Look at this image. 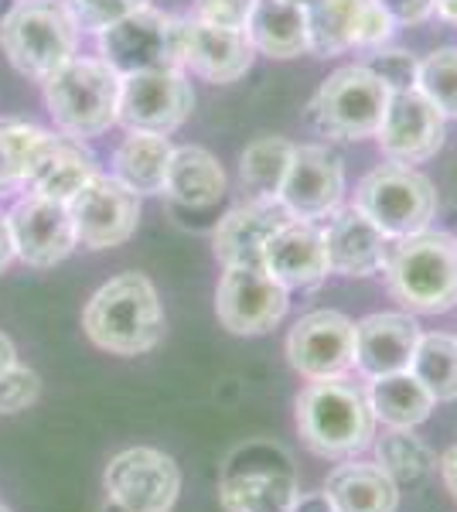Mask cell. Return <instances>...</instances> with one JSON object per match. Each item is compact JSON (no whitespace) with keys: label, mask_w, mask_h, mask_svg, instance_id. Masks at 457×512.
Masks as SVG:
<instances>
[{"label":"cell","mask_w":457,"mask_h":512,"mask_svg":"<svg viewBox=\"0 0 457 512\" xmlns=\"http://www.w3.org/2000/svg\"><path fill=\"white\" fill-rule=\"evenodd\" d=\"M82 328L103 352L144 355L164 338V308L157 287L144 274H120L106 280L82 311Z\"/></svg>","instance_id":"cell-1"},{"label":"cell","mask_w":457,"mask_h":512,"mask_svg":"<svg viewBox=\"0 0 457 512\" xmlns=\"http://www.w3.org/2000/svg\"><path fill=\"white\" fill-rule=\"evenodd\" d=\"M386 287L413 315H444L457 304V239L451 233H423L389 239Z\"/></svg>","instance_id":"cell-2"},{"label":"cell","mask_w":457,"mask_h":512,"mask_svg":"<svg viewBox=\"0 0 457 512\" xmlns=\"http://www.w3.org/2000/svg\"><path fill=\"white\" fill-rule=\"evenodd\" d=\"M297 431L321 458H355L376 437L369 396L348 376L311 379L297 396Z\"/></svg>","instance_id":"cell-3"},{"label":"cell","mask_w":457,"mask_h":512,"mask_svg":"<svg viewBox=\"0 0 457 512\" xmlns=\"http://www.w3.org/2000/svg\"><path fill=\"white\" fill-rule=\"evenodd\" d=\"M79 24L62 0H18L0 18V48L21 76L45 82L76 59Z\"/></svg>","instance_id":"cell-4"},{"label":"cell","mask_w":457,"mask_h":512,"mask_svg":"<svg viewBox=\"0 0 457 512\" xmlns=\"http://www.w3.org/2000/svg\"><path fill=\"white\" fill-rule=\"evenodd\" d=\"M45 86V106L55 130L72 140H93L116 123L120 76L103 59H69Z\"/></svg>","instance_id":"cell-5"},{"label":"cell","mask_w":457,"mask_h":512,"mask_svg":"<svg viewBox=\"0 0 457 512\" xmlns=\"http://www.w3.org/2000/svg\"><path fill=\"white\" fill-rule=\"evenodd\" d=\"M355 209L376 222L389 239L423 233L437 216L434 181L406 164H379L355 188Z\"/></svg>","instance_id":"cell-6"},{"label":"cell","mask_w":457,"mask_h":512,"mask_svg":"<svg viewBox=\"0 0 457 512\" xmlns=\"http://www.w3.org/2000/svg\"><path fill=\"white\" fill-rule=\"evenodd\" d=\"M389 86L369 65H345L321 82L311 99V123L328 140L376 137L389 106Z\"/></svg>","instance_id":"cell-7"},{"label":"cell","mask_w":457,"mask_h":512,"mask_svg":"<svg viewBox=\"0 0 457 512\" xmlns=\"http://www.w3.org/2000/svg\"><path fill=\"white\" fill-rule=\"evenodd\" d=\"M185 18H174L157 7H140L123 21L99 31V55L116 76L154 69H185Z\"/></svg>","instance_id":"cell-8"},{"label":"cell","mask_w":457,"mask_h":512,"mask_svg":"<svg viewBox=\"0 0 457 512\" xmlns=\"http://www.w3.org/2000/svg\"><path fill=\"white\" fill-rule=\"evenodd\" d=\"M219 499L226 512H294L301 489L287 451L246 444L222 468Z\"/></svg>","instance_id":"cell-9"},{"label":"cell","mask_w":457,"mask_h":512,"mask_svg":"<svg viewBox=\"0 0 457 512\" xmlns=\"http://www.w3.org/2000/svg\"><path fill=\"white\" fill-rule=\"evenodd\" d=\"M191 110H195V89L181 69L134 72L120 79V110H116L120 127L174 134L191 117Z\"/></svg>","instance_id":"cell-10"},{"label":"cell","mask_w":457,"mask_h":512,"mask_svg":"<svg viewBox=\"0 0 457 512\" xmlns=\"http://www.w3.org/2000/svg\"><path fill=\"white\" fill-rule=\"evenodd\" d=\"M103 485L120 512H171L181 492V472L171 454L127 448L110 458Z\"/></svg>","instance_id":"cell-11"},{"label":"cell","mask_w":457,"mask_h":512,"mask_svg":"<svg viewBox=\"0 0 457 512\" xmlns=\"http://www.w3.org/2000/svg\"><path fill=\"white\" fill-rule=\"evenodd\" d=\"M290 291L263 267H226L215 287V315L232 335H267L284 321Z\"/></svg>","instance_id":"cell-12"},{"label":"cell","mask_w":457,"mask_h":512,"mask_svg":"<svg viewBox=\"0 0 457 512\" xmlns=\"http://www.w3.org/2000/svg\"><path fill=\"white\" fill-rule=\"evenodd\" d=\"M7 226H11L14 253L21 263L35 270H48L55 263H62L65 256L79 246L76 222L65 202L55 198L24 192L18 202L7 212Z\"/></svg>","instance_id":"cell-13"},{"label":"cell","mask_w":457,"mask_h":512,"mask_svg":"<svg viewBox=\"0 0 457 512\" xmlns=\"http://www.w3.org/2000/svg\"><path fill=\"white\" fill-rule=\"evenodd\" d=\"M304 14L311 52L321 59L348 48H382L396 28L376 0H311Z\"/></svg>","instance_id":"cell-14"},{"label":"cell","mask_w":457,"mask_h":512,"mask_svg":"<svg viewBox=\"0 0 457 512\" xmlns=\"http://www.w3.org/2000/svg\"><path fill=\"white\" fill-rule=\"evenodd\" d=\"M345 164L324 144H294L277 202L294 219H324L342 205Z\"/></svg>","instance_id":"cell-15"},{"label":"cell","mask_w":457,"mask_h":512,"mask_svg":"<svg viewBox=\"0 0 457 512\" xmlns=\"http://www.w3.org/2000/svg\"><path fill=\"white\" fill-rule=\"evenodd\" d=\"M76 236L86 250H113L123 246L140 226V195L130 192L113 175H96L69 202Z\"/></svg>","instance_id":"cell-16"},{"label":"cell","mask_w":457,"mask_h":512,"mask_svg":"<svg viewBox=\"0 0 457 512\" xmlns=\"http://www.w3.org/2000/svg\"><path fill=\"white\" fill-rule=\"evenodd\" d=\"M447 120L420 89H403L389 96L386 117H382L376 140L389 161L396 164H423L444 147Z\"/></svg>","instance_id":"cell-17"},{"label":"cell","mask_w":457,"mask_h":512,"mask_svg":"<svg viewBox=\"0 0 457 512\" xmlns=\"http://www.w3.org/2000/svg\"><path fill=\"white\" fill-rule=\"evenodd\" d=\"M287 359L304 379L348 376L355 369V321L342 311H311L290 328Z\"/></svg>","instance_id":"cell-18"},{"label":"cell","mask_w":457,"mask_h":512,"mask_svg":"<svg viewBox=\"0 0 457 512\" xmlns=\"http://www.w3.org/2000/svg\"><path fill=\"white\" fill-rule=\"evenodd\" d=\"M294 216L277 198H249L219 219L212 233V250L222 267H263V250L270 236Z\"/></svg>","instance_id":"cell-19"},{"label":"cell","mask_w":457,"mask_h":512,"mask_svg":"<svg viewBox=\"0 0 457 512\" xmlns=\"http://www.w3.org/2000/svg\"><path fill=\"white\" fill-rule=\"evenodd\" d=\"M263 270L280 280L287 291H307L318 287L331 274L328 246L318 222L290 219L277 233L270 236L267 250H263Z\"/></svg>","instance_id":"cell-20"},{"label":"cell","mask_w":457,"mask_h":512,"mask_svg":"<svg viewBox=\"0 0 457 512\" xmlns=\"http://www.w3.org/2000/svg\"><path fill=\"white\" fill-rule=\"evenodd\" d=\"M420 325L406 311H379L355 325V369L365 379L410 373L420 342Z\"/></svg>","instance_id":"cell-21"},{"label":"cell","mask_w":457,"mask_h":512,"mask_svg":"<svg viewBox=\"0 0 457 512\" xmlns=\"http://www.w3.org/2000/svg\"><path fill=\"white\" fill-rule=\"evenodd\" d=\"M253 59L256 48L246 31L185 18V52H181V62L198 79L215 82V86H229V82H239L253 69Z\"/></svg>","instance_id":"cell-22"},{"label":"cell","mask_w":457,"mask_h":512,"mask_svg":"<svg viewBox=\"0 0 457 512\" xmlns=\"http://www.w3.org/2000/svg\"><path fill=\"white\" fill-rule=\"evenodd\" d=\"M321 233H324V246H328L331 274L372 277L386 263L389 236L372 219H365L355 205L331 212L328 226Z\"/></svg>","instance_id":"cell-23"},{"label":"cell","mask_w":457,"mask_h":512,"mask_svg":"<svg viewBox=\"0 0 457 512\" xmlns=\"http://www.w3.org/2000/svg\"><path fill=\"white\" fill-rule=\"evenodd\" d=\"M96 175H99L96 158L82 147V140L52 134L48 144L41 147L35 164H31L24 192H35V195H45V198H55V202L69 205Z\"/></svg>","instance_id":"cell-24"},{"label":"cell","mask_w":457,"mask_h":512,"mask_svg":"<svg viewBox=\"0 0 457 512\" xmlns=\"http://www.w3.org/2000/svg\"><path fill=\"white\" fill-rule=\"evenodd\" d=\"M321 492L335 512H396L400 506V485L376 461L345 458Z\"/></svg>","instance_id":"cell-25"},{"label":"cell","mask_w":457,"mask_h":512,"mask_svg":"<svg viewBox=\"0 0 457 512\" xmlns=\"http://www.w3.org/2000/svg\"><path fill=\"white\" fill-rule=\"evenodd\" d=\"M246 35L256 52L270 55V59H297V55L311 52L304 7L287 4V0H253Z\"/></svg>","instance_id":"cell-26"},{"label":"cell","mask_w":457,"mask_h":512,"mask_svg":"<svg viewBox=\"0 0 457 512\" xmlns=\"http://www.w3.org/2000/svg\"><path fill=\"white\" fill-rule=\"evenodd\" d=\"M161 195L185 209H212L226 195V171L205 147H174Z\"/></svg>","instance_id":"cell-27"},{"label":"cell","mask_w":457,"mask_h":512,"mask_svg":"<svg viewBox=\"0 0 457 512\" xmlns=\"http://www.w3.org/2000/svg\"><path fill=\"white\" fill-rule=\"evenodd\" d=\"M168 134H147V130H127L120 147L113 151V178L123 181L137 195H161L171 164Z\"/></svg>","instance_id":"cell-28"},{"label":"cell","mask_w":457,"mask_h":512,"mask_svg":"<svg viewBox=\"0 0 457 512\" xmlns=\"http://www.w3.org/2000/svg\"><path fill=\"white\" fill-rule=\"evenodd\" d=\"M369 407L376 424L382 420L386 427H420L423 420L434 414L437 400L423 390V383L413 373H393L369 379Z\"/></svg>","instance_id":"cell-29"},{"label":"cell","mask_w":457,"mask_h":512,"mask_svg":"<svg viewBox=\"0 0 457 512\" xmlns=\"http://www.w3.org/2000/svg\"><path fill=\"white\" fill-rule=\"evenodd\" d=\"M376 465L396 485H420L437 468V458L413 427H389L376 441Z\"/></svg>","instance_id":"cell-30"},{"label":"cell","mask_w":457,"mask_h":512,"mask_svg":"<svg viewBox=\"0 0 457 512\" xmlns=\"http://www.w3.org/2000/svg\"><path fill=\"white\" fill-rule=\"evenodd\" d=\"M410 373L420 379L423 390L437 403L457 400V335L427 332L420 335L417 352H413Z\"/></svg>","instance_id":"cell-31"},{"label":"cell","mask_w":457,"mask_h":512,"mask_svg":"<svg viewBox=\"0 0 457 512\" xmlns=\"http://www.w3.org/2000/svg\"><path fill=\"white\" fill-rule=\"evenodd\" d=\"M48 130L21 120H0V195H11L24 188L28 171L41 147L48 144Z\"/></svg>","instance_id":"cell-32"},{"label":"cell","mask_w":457,"mask_h":512,"mask_svg":"<svg viewBox=\"0 0 457 512\" xmlns=\"http://www.w3.org/2000/svg\"><path fill=\"white\" fill-rule=\"evenodd\" d=\"M294 144L287 137H256L239 158V178L253 198H277Z\"/></svg>","instance_id":"cell-33"},{"label":"cell","mask_w":457,"mask_h":512,"mask_svg":"<svg viewBox=\"0 0 457 512\" xmlns=\"http://www.w3.org/2000/svg\"><path fill=\"white\" fill-rule=\"evenodd\" d=\"M417 89L444 113V120H457V48H437L420 62Z\"/></svg>","instance_id":"cell-34"},{"label":"cell","mask_w":457,"mask_h":512,"mask_svg":"<svg viewBox=\"0 0 457 512\" xmlns=\"http://www.w3.org/2000/svg\"><path fill=\"white\" fill-rule=\"evenodd\" d=\"M65 11L72 14V21L79 24V31H106L110 24L123 21L127 14L151 7V0H62Z\"/></svg>","instance_id":"cell-35"},{"label":"cell","mask_w":457,"mask_h":512,"mask_svg":"<svg viewBox=\"0 0 457 512\" xmlns=\"http://www.w3.org/2000/svg\"><path fill=\"white\" fill-rule=\"evenodd\" d=\"M38 393L41 376L35 369L14 362V366H7L0 373V414H21V410H28L38 400Z\"/></svg>","instance_id":"cell-36"},{"label":"cell","mask_w":457,"mask_h":512,"mask_svg":"<svg viewBox=\"0 0 457 512\" xmlns=\"http://www.w3.org/2000/svg\"><path fill=\"white\" fill-rule=\"evenodd\" d=\"M369 69L386 82L389 93H403V89H417L420 62L410 52H379L372 55Z\"/></svg>","instance_id":"cell-37"},{"label":"cell","mask_w":457,"mask_h":512,"mask_svg":"<svg viewBox=\"0 0 457 512\" xmlns=\"http://www.w3.org/2000/svg\"><path fill=\"white\" fill-rule=\"evenodd\" d=\"M253 0H195V14L191 18L205 24H219V28H239L246 31Z\"/></svg>","instance_id":"cell-38"},{"label":"cell","mask_w":457,"mask_h":512,"mask_svg":"<svg viewBox=\"0 0 457 512\" xmlns=\"http://www.w3.org/2000/svg\"><path fill=\"white\" fill-rule=\"evenodd\" d=\"M376 4L389 14V21H393L396 28L423 24L434 14V0H376Z\"/></svg>","instance_id":"cell-39"},{"label":"cell","mask_w":457,"mask_h":512,"mask_svg":"<svg viewBox=\"0 0 457 512\" xmlns=\"http://www.w3.org/2000/svg\"><path fill=\"white\" fill-rule=\"evenodd\" d=\"M440 478H444L447 492L457 499V441L444 454H440Z\"/></svg>","instance_id":"cell-40"},{"label":"cell","mask_w":457,"mask_h":512,"mask_svg":"<svg viewBox=\"0 0 457 512\" xmlns=\"http://www.w3.org/2000/svg\"><path fill=\"white\" fill-rule=\"evenodd\" d=\"M18 260L14 253V239H11V226H7V212H0V270H7Z\"/></svg>","instance_id":"cell-41"},{"label":"cell","mask_w":457,"mask_h":512,"mask_svg":"<svg viewBox=\"0 0 457 512\" xmlns=\"http://www.w3.org/2000/svg\"><path fill=\"white\" fill-rule=\"evenodd\" d=\"M294 512H335V509H331V502L324 499V492H318V495H301Z\"/></svg>","instance_id":"cell-42"},{"label":"cell","mask_w":457,"mask_h":512,"mask_svg":"<svg viewBox=\"0 0 457 512\" xmlns=\"http://www.w3.org/2000/svg\"><path fill=\"white\" fill-rule=\"evenodd\" d=\"M18 362V352H14V342L7 338L4 332H0V373H4L7 366H14Z\"/></svg>","instance_id":"cell-43"},{"label":"cell","mask_w":457,"mask_h":512,"mask_svg":"<svg viewBox=\"0 0 457 512\" xmlns=\"http://www.w3.org/2000/svg\"><path fill=\"white\" fill-rule=\"evenodd\" d=\"M434 11L440 21L457 24V0H434Z\"/></svg>","instance_id":"cell-44"},{"label":"cell","mask_w":457,"mask_h":512,"mask_svg":"<svg viewBox=\"0 0 457 512\" xmlns=\"http://www.w3.org/2000/svg\"><path fill=\"white\" fill-rule=\"evenodd\" d=\"M287 4H297V7H307L311 0H287Z\"/></svg>","instance_id":"cell-45"},{"label":"cell","mask_w":457,"mask_h":512,"mask_svg":"<svg viewBox=\"0 0 457 512\" xmlns=\"http://www.w3.org/2000/svg\"><path fill=\"white\" fill-rule=\"evenodd\" d=\"M0 512H11V509H7V506H0Z\"/></svg>","instance_id":"cell-46"}]
</instances>
